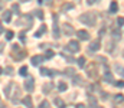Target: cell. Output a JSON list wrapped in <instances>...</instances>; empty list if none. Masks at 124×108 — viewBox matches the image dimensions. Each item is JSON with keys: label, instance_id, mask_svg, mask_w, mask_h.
Here are the masks:
<instances>
[{"label": "cell", "instance_id": "1", "mask_svg": "<svg viewBox=\"0 0 124 108\" xmlns=\"http://www.w3.org/2000/svg\"><path fill=\"white\" fill-rule=\"evenodd\" d=\"M79 22L85 23L87 26H94L95 22H97V16H95V13H93V12H87V13H84V14L79 16Z\"/></svg>", "mask_w": 124, "mask_h": 108}, {"label": "cell", "instance_id": "2", "mask_svg": "<svg viewBox=\"0 0 124 108\" xmlns=\"http://www.w3.org/2000/svg\"><path fill=\"white\" fill-rule=\"evenodd\" d=\"M25 89H26L28 92H32V91L35 89V79H33L32 76H28V75H26V81H25Z\"/></svg>", "mask_w": 124, "mask_h": 108}, {"label": "cell", "instance_id": "3", "mask_svg": "<svg viewBox=\"0 0 124 108\" xmlns=\"http://www.w3.org/2000/svg\"><path fill=\"white\" fill-rule=\"evenodd\" d=\"M79 42L78 40H71L69 43H68V50L71 52V53H77V52H79Z\"/></svg>", "mask_w": 124, "mask_h": 108}, {"label": "cell", "instance_id": "4", "mask_svg": "<svg viewBox=\"0 0 124 108\" xmlns=\"http://www.w3.org/2000/svg\"><path fill=\"white\" fill-rule=\"evenodd\" d=\"M54 20H55V23H54V29H52V32H54V37H55V39H59V37H61V30H59V26H58V16H56V14L54 16Z\"/></svg>", "mask_w": 124, "mask_h": 108}, {"label": "cell", "instance_id": "5", "mask_svg": "<svg viewBox=\"0 0 124 108\" xmlns=\"http://www.w3.org/2000/svg\"><path fill=\"white\" fill-rule=\"evenodd\" d=\"M62 30H63V35L65 36H72L74 32H75L74 28H72L69 23H63V25H62Z\"/></svg>", "mask_w": 124, "mask_h": 108}, {"label": "cell", "instance_id": "6", "mask_svg": "<svg viewBox=\"0 0 124 108\" xmlns=\"http://www.w3.org/2000/svg\"><path fill=\"white\" fill-rule=\"evenodd\" d=\"M43 61H45V58H43L42 55H35V56H32L31 58V62H32L33 66H39Z\"/></svg>", "mask_w": 124, "mask_h": 108}, {"label": "cell", "instance_id": "7", "mask_svg": "<svg viewBox=\"0 0 124 108\" xmlns=\"http://www.w3.org/2000/svg\"><path fill=\"white\" fill-rule=\"evenodd\" d=\"M77 36H78V39H81V40H90V33L87 32V30H84V29H81V30H78L77 32Z\"/></svg>", "mask_w": 124, "mask_h": 108}, {"label": "cell", "instance_id": "8", "mask_svg": "<svg viewBox=\"0 0 124 108\" xmlns=\"http://www.w3.org/2000/svg\"><path fill=\"white\" fill-rule=\"evenodd\" d=\"M1 20L4 23H10V20H12V12L10 10H4L3 12V16H1Z\"/></svg>", "mask_w": 124, "mask_h": 108}, {"label": "cell", "instance_id": "9", "mask_svg": "<svg viewBox=\"0 0 124 108\" xmlns=\"http://www.w3.org/2000/svg\"><path fill=\"white\" fill-rule=\"evenodd\" d=\"M22 104L26 108H33V102H32V97L31 95H26L23 100H22Z\"/></svg>", "mask_w": 124, "mask_h": 108}, {"label": "cell", "instance_id": "10", "mask_svg": "<svg viewBox=\"0 0 124 108\" xmlns=\"http://www.w3.org/2000/svg\"><path fill=\"white\" fill-rule=\"evenodd\" d=\"M104 81H105V82H108V84H113V81H114V78H113V75H111V72H110V69H108V68H105Z\"/></svg>", "mask_w": 124, "mask_h": 108}, {"label": "cell", "instance_id": "11", "mask_svg": "<svg viewBox=\"0 0 124 108\" xmlns=\"http://www.w3.org/2000/svg\"><path fill=\"white\" fill-rule=\"evenodd\" d=\"M87 73H88V76H90V78H95V76H97V69H94V64L88 65Z\"/></svg>", "mask_w": 124, "mask_h": 108}, {"label": "cell", "instance_id": "12", "mask_svg": "<svg viewBox=\"0 0 124 108\" xmlns=\"http://www.w3.org/2000/svg\"><path fill=\"white\" fill-rule=\"evenodd\" d=\"M52 88H54V84H52V82H46V84L43 85V88H42V92H43V94H49V92L52 91Z\"/></svg>", "mask_w": 124, "mask_h": 108}, {"label": "cell", "instance_id": "13", "mask_svg": "<svg viewBox=\"0 0 124 108\" xmlns=\"http://www.w3.org/2000/svg\"><path fill=\"white\" fill-rule=\"evenodd\" d=\"M111 14H114V13H117L118 12V3L117 1H111V4H110V10H108Z\"/></svg>", "mask_w": 124, "mask_h": 108}, {"label": "cell", "instance_id": "14", "mask_svg": "<svg viewBox=\"0 0 124 108\" xmlns=\"http://www.w3.org/2000/svg\"><path fill=\"white\" fill-rule=\"evenodd\" d=\"M98 49H100V40H94V42H91L90 50H91V52H95V50H98Z\"/></svg>", "mask_w": 124, "mask_h": 108}, {"label": "cell", "instance_id": "15", "mask_svg": "<svg viewBox=\"0 0 124 108\" xmlns=\"http://www.w3.org/2000/svg\"><path fill=\"white\" fill-rule=\"evenodd\" d=\"M54 102L56 104V107H58V108H65V107H66V105H65V102L62 101V100L59 98V97H56V98L54 100Z\"/></svg>", "mask_w": 124, "mask_h": 108}, {"label": "cell", "instance_id": "16", "mask_svg": "<svg viewBox=\"0 0 124 108\" xmlns=\"http://www.w3.org/2000/svg\"><path fill=\"white\" fill-rule=\"evenodd\" d=\"M40 75H43V76H51V75H54V72L51 71V69H48V68H40Z\"/></svg>", "mask_w": 124, "mask_h": 108}, {"label": "cell", "instance_id": "17", "mask_svg": "<svg viewBox=\"0 0 124 108\" xmlns=\"http://www.w3.org/2000/svg\"><path fill=\"white\" fill-rule=\"evenodd\" d=\"M54 55H55V52L52 50V49H46V52H45V59H52L54 58Z\"/></svg>", "mask_w": 124, "mask_h": 108}, {"label": "cell", "instance_id": "18", "mask_svg": "<svg viewBox=\"0 0 124 108\" xmlns=\"http://www.w3.org/2000/svg\"><path fill=\"white\" fill-rule=\"evenodd\" d=\"M88 104L90 107H97V98H94L93 95H88Z\"/></svg>", "mask_w": 124, "mask_h": 108}, {"label": "cell", "instance_id": "19", "mask_svg": "<svg viewBox=\"0 0 124 108\" xmlns=\"http://www.w3.org/2000/svg\"><path fill=\"white\" fill-rule=\"evenodd\" d=\"M71 9H74V4H72V3H65V4L62 6L61 10L65 13V12H68V10H71Z\"/></svg>", "mask_w": 124, "mask_h": 108}, {"label": "cell", "instance_id": "20", "mask_svg": "<svg viewBox=\"0 0 124 108\" xmlns=\"http://www.w3.org/2000/svg\"><path fill=\"white\" fill-rule=\"evenodd\" d=\"M74 84L75 85H82V78L79 75H74Z\"/></svg>", "mask_w": 124, "mask_h": 108}, {"label": "cell", "instance_id": "21", "mask_svg": "<svg viewBox=\"0 0 124 108\" xmlns=\"http://www.w3.org/2000/svg\"><path fill=\"white\" fill-rule=\"evenodd\" d=\"M12 88H13V84H9V85L4 88V95H6V97H10V89H12Z\"/></svg>", "mask_w": 124, "mask_h": 108}, {"label": "cell", "instance_id": "22", "mask_svg": "<svg viewBox=\"0 0 124 108\" xmlns=\"http://www.w3.org/2000/svg\"><path fill=\"white\" fill-rule=\"evenodd\" d=\"M87 64V61H85V58L84 56H81V58H78V65L81 66V68H84V65Z\"/></svg>", "mask_w": 124, "mask_h": 108}, {"label": "cell", "instance_id": "23", "mask_svg": "<svg viewBox=\"0 0 124 108\" xmlns=\"http://www.w3.org/2000/svg\"><path fill=\"white\" fill-rule=\"evenodd\" d=\"M19 73H20L22 76H26V75H28V66H22V68L19 69Z\"/></svg>", "mask_w": 124, "mask_h": 108}, {"label": "cell", "instance_id": "24", "mask_svg": "<svg viewBox=\"0 0 124 108\" xmlns=\"http://www.w3.org/2000/svg\"><path fill=\"white\" fill-rule=\"evenodd\" d=\"M35 16H36V17H39V19L42 20V19H43V12H42L40 9H39V10H35Z\"/></svg>", "mask_w": 124, "mask_h": 108}, {"label": "cell", "instance_id": "25", "mask_svg": "<svg viewBox=\"0 0 124 108\" xmlns=\"http://www.w3.org/2000/svg\"><path fill=\"white\" fill-rule=\"evenodd\" d=\"M25 56H26V52H25V50H22L19 55H16V61H22Z\"/></svg>", "mask_w": 124, "mask_h": 108}, {"label": "cell", "instance_id": "26", "mask_svg": "<svg viewBox=\"0 0 124 108\" xmlns=\"http://www.w3.org/2000/svg\"><path fill=\"white\" fill-rule=\"evenodd\" d=\"M113 37L114 39H121V32L120 30H113Z\"/></svg>", "mask_w": 124, "mask_h": 108}, {"label": "cell", "instance_id": "27", "mask_svg": "<svg viewBox=\"0 0 124 108\" xmlns=\"http://www.w3.org/2000/svg\"><path fill=\"white\" fill-rule=\"evenodd\" d=\"M117 102H123V95H121V94L114 97V104H117Z\"/></svg>", "mask_w": 124, "mask_h": 108}, {"label": "cell", "instance_id": "28", "mask_svg": "<svg viewBox=\"0 0 124 108\" xmlns=\"http://www.w3.org/2000/svg\"><path fill=\"white\" fill-rule=\"evenodd\" d=\"M13 36H15V33H13L12 30H7V32H6V39H7V40H12Z\"/></svg>", "mask_w": 124, "mask_h": 108}, {"label": "cell", "instance_id": "29", "mask_svg": "<svg viewBox=\"0 0 124 108\" xmlns=\"http://www.w3.org/2000/svg\"><path fill=\"white\" fill-rule=\"evenodd\" d=\"M66 88H68V86H66L65 82H59V85H58V89H59V91H66Z\"/></svg>", "mask_w": 124, "mask_h": 108}, {"label": "cell", "instance_id": "30", "mask_svg": "<svg viewBox=\"0 0 124 108\" xmlns=\"http://www.w3.org/2000/svg\"><path fill=\"white\" fill-rule=\"evenodd\" d=\"M116 71L120 73V76H123V66H121V65L117 64V65H116Z\"/></svg>", "mask_w": 124, "mask_h": 108}, {"label": "cell", "instance_id": "31", "mask_svg": "<svg viewBox=\"0 0 124 108\" xmlns=\"http://www.w3.org/2000/svg\"><path fill=\"white\" fill-rule=\"evenodd\" d=\"M13 12L17 13V14L20 13V12H19V4H13V6H12V13H13Z\"/></svg>", "mask_w": 124, "mask_h": 108}, {"label": "cell", "instance_id": "32", "mask_svg": "<svg viewBox=\"0 0 124 108\" xmlns=\"http://www.w3.org/2000/svg\"><path fill=\"white\" fill-rule=\"evenodd\" d=\"M39 108H49V102H48V101H42L40 105H39Z\"/></svg>", "mask_w": 124, "mask_h": 108}, {"label": "cell", "instance_id": "33", "mask_svg": "<svg viewBox=\"0 0 124 108\" xmlns=\"http://www.w3.org/2000/svg\"><path fill=\"white\" fill-rule=\"evenodd\" d=\"M19 37H20V40H22L23 43L26 42V37H25V32H20V33H19Z\"/></svg>", "mask_w": 124, "mask_h": 108}, {"label": "cell", "instance_id": "34", "mask_svg": "<svg viewBox=\"0 0 124 108\" xmlns=\"http://www.w3.org/2000/svg\"><path fill=\"white\" fill-rule=\"evenodd\" d=\"M65 73H66V75H69V76H71V75H72V76H74V75H75V71H74V69H71V68H69V69H66V72H65Z\"/></svg>", "mask_w": 124, "mask_h": 108}, {"label": "cell", "instance_id": "35", "mask_svg": "<svg viewBox=\"0 0 124 108\" xmlns=\"http://www.w3.org/2000/svg\"><path fill=\"white\" fill-rule=\"evenodd\" d=\"M123 22H124V19H123V17H121V16H120V17L117 19V25H118V26L121 28V26H123Z\"/></svg>", "mask_w": 124, "mask_h": 108}, {"label": "cell", "instance_id": "36", "mask_svg": "<svg viewBox=\"0 0 124 108\" xmlns=\"http://www.w3.org/2000/svg\"><path fill=\"white\" fill-rule=\"evenodd\" d=\"M38 32H39L40 35H42V33H45V32H46V26H45V25H42V28H40V30H38Z\"/></svg>", "mask_w": 124, "mask_h": 108}, {"label": "cell", "instance_id": "37", "mask_svg": "<svg viewBox=\"0 0 124 108\" xmlns=\"http://www.w3.org/2000/svg\"><path fill=\"white\" fill-rule=\"evenodd\" d=\"M114 85H116V86H118V88H123V81H118V82H116Z\"/></svg>", "mask_w": 124, "mask_h": 108}, {"label": "cell", "instance_id": "38", "mask_svg": "<svg viewBox=\"0 0 124 108\" xmlns=\"http://www.w3.org/2000/svg\"><path fill=\"white\" fill-rule=\"evenodd\" d=\"M3 72H6V73H9V75H10V73H12V68H6V69H3Z\"/></svg>", "mask_w": 124, "mask_h": 108}, {"label": "cell", "instance_id": "39", "mask_svg": "<svg viewBox=\"0 0 124 108\" xmlns=\"http://www.w3.org/2000/svg\"><path fill=\"white\" fill-rule=\"evenodd\" d=\"M42 3H45V4H52V0H42Z\"/></svg>", "mask_w": 124, "mask_h": 108}, {"label": "cell", "instance_id": "40", "mask_svg": "<svg viewBox=\"0 0 124 108\" xmlns=\"http://www.w3.org/2000/svg\"><path fill=\"white\" fill-rule=\"evenodd\" d=\"M75 108H87V105H84V104H77Z\"/></svg>", "mask_w": 124, "mask_h": 108}, {"label": "cell", "instance_id": "41", "mask_svg": "<svg viewBox=\"0 0 124 108\" xmlns=\"http://www.w3.org/2000/svg\"><path fill=\"white\" fill-rule=\"evenodd\" d=\"M13 50H15V52H17V50H19V45H16V43H15V45H13Z\"/></svg>", "mask_w": 124, "mask_h": 108}, {"label": "cell", "instance_id": "42", "mask_svg": "<svg viewBox=\"0 0 124 108\" xmlns=\"http://www.w3.org/2000/svg\"><path fill=\"white\" fill-rule=\"evenodd\" d=\"M94 1H95V0H87V3H88V4H94Z\"/></svg>", "mask_w": 124, "mask_h": 108}, {"label": "cell", "instance_id": "43", "mask_svg": "<svg viewBox=\"0 0 124 108\" xmlns=\"http://www.w3.org/2000/svg\"><path fill=\"white\" fill-rule=\"evenodd\" d=\"M1 73H3V68H1V66H0V75H1Z\"/></svg>", "mask_w": 124, "mask_h": 108}, {"label": "cell", "instance_id": "44", "mask_svg": "<svg viewBox=\"0 0 124 108\" xmlns=\"http://www.w3.org/2000/svg\"><path fill=\"white\" fill-rule=\"evenodd\" d=\"M20 1H23V3H26V1H31V0H20Z\"/></svg>", "mask_w": 124, "mask_h": 108}, {"label": "cell", "instance_id": "45", "mask_svg": "<svg viewBox=\"0 0 124 108\" xmlns=\"http://www.w3.org/2000/svg\"><path fill=\"white\" fill-rule=\"evenodd\" d=\"M94 108H102V107H94Z\"/></svg>", "mask_w": 124, "mask_h": 108}, {"label": "cell", "instance_id": "46", "mask_svg": "<svg viewBox=\"0 0 124 108\" xmlns=\"http://www.w3.org/2000/svg\"><path fill=\"white\" fill-rule=\"evenodd\" d=\"M0 108H7V107H0Z\"/></svg>", "mask_w": 124, "mask_h": 108}]
</instances>
